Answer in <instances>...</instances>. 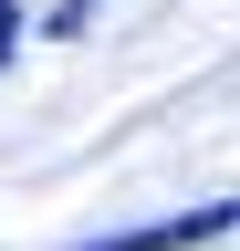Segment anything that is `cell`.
Listing matches in <instances>:
<instances>
[{
	"label": "cell",
	"mask_w": 240,
	"mask_h": 251,
	"mask_svg": "<svg viewBox=\"0 0 240 251\" xmlns=\"http://www.w3.org/2000/svg\"><path fill=\"white\" fill-rule=\"evenodd\" d=\"M230 199H198V209H167V220H136V230H105V241H73V251H198L230 230Z\"/></svg>",
	"instance_id": "6da1fadb"
},
{
	"label": "cell",
	"mask_w": 240,
	"mask_h": 251,
	"mask_svg": "<svg viewBox=\"0 0 240 251\" xmlns=\"http://www.w3.org/2000/svg\"><path fill=\"white\" fill-rule=\"evenodd\" d=\"M11 42H21V11H11V0H0V63H11Z\"/></svg>",
	"instance_id": "7a4b0ae2"
}]
</instances>
